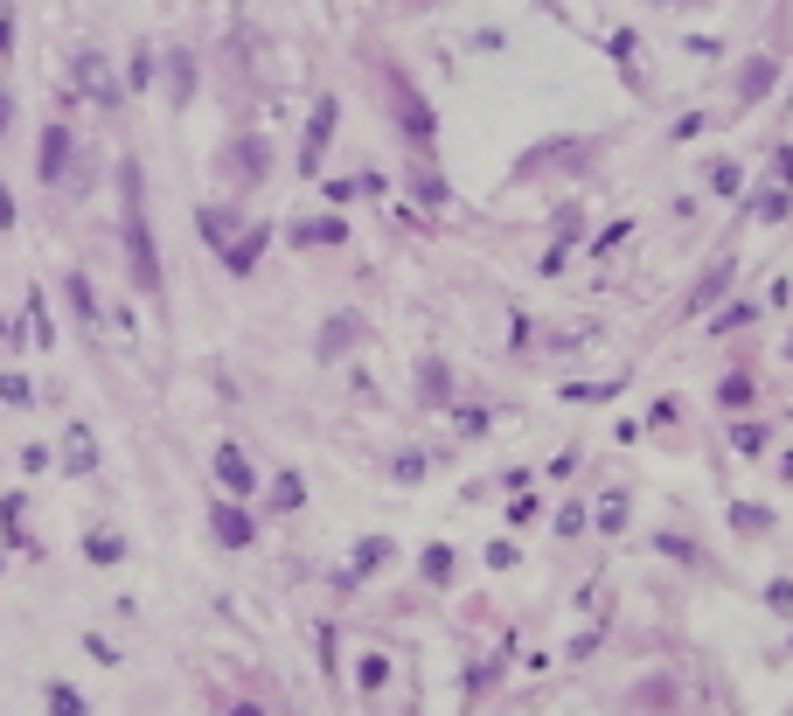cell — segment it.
Listing matches in <instances>:
<instances>
[{"label":"cell","mask_w":793,"mask_h":716,"mask_svg":"<svg viewBox=\"0 0 793 716\" xmlns=\"http://www.w3.org/2000/svg\"><path fill=\"white\" fill-rule=\"evenodd\" d=\"M265 244H272V230H251V237H244V244H237V251H223V265H230V272H251V265H258V251H265Z\"/></svg>","instance_id":"30bf717a"},{"label":"cell","mask_w":793,"mask_h":716,"mask_svg":"<svg viewBox=\"0 0 793 716\" xmlns=\"http://www.w3.org/2000/svg\"><path fill=\"white\" fill-rule=\"evenodd\" d=\"M0 230H14V195L0 188Z\"/></svg>","instance_id":"44dd1931"},{"label":"cell","mask_w":793,"mask_h":716,"mask_svg":"<svg viewBox=\"0 0 793 716\" xmlns=\"http://www.w3.org/2000/svg\"><path fill=\"white\" fill-rule=\"evenodd\" d=\"M7 42H14V21H0V56H7Z\"/></svg>","instance_id":"603a6c76"},{"label":"cell","mask_w":793,"mask_h":716,"mask_svg":"<svg viewBox=\"0 0 793 716\" xmlns=\"http://www.w3.org/2000/svg\"><path fill=\"white\" fill-rule=\"evenodd\" d=\"M70 306H77L84 327H98V299H91V279H84V272H70Z\"/></svg>","instance_id":"7c38bea8"},{"label":"cell","mask_w":793,"mask_h":716,"mask_svg":"<svg viewBox=\"0 0 793 716\" xmlns=\"http://www.w3.org/2000/svg\"><path fill=\"white\" fill-rule=\"evenodd\" d=\"M77 91H84L91 105H119V98H126V91H119V77H112V63H105L98 49H84V56H77Z\"/></svg>","instance_id":"7a4b0ae2"},{"label":"cell","mask_w":793,"mask_h":716,"mask_svg":"<svg viewBox=\"0 0 793 716\" xmlns=\"http://www.w3.org/2000/svg\"><path fill=\"white\" fill-rule=\"evenodd\" d=\"M787 209H793V195H787V188H766V195L752 202V216H766V223H780Z\"/></svg>","instance_id":"4fadbf2b"},{"label":"cell","mask_w":793,"mask_h":716,"mask_svg":"<svg viewBox=\"0 0 793 716\" xmlns=\"http://www.w3.org/2000/svg\"><path fill=\"white\" fill-rule=\"evenodd\" d=\"M49 716H84V696L56 682V689H49Z\"/></svg>","instance_id":"2e32d148"},{"label":"cell","mask_w":793,"mask_h":716,"mask_svg":"<svg viewBox=\"0 0 793 716\" xmlns=\"http://www.w3.org/2000/svg\"><path fill=\"white\" fill-rule=\"evenodd\" d=\"M209 529H216V543H223V550H244V543L258 536V529H251V515H244V508H230V501H216V508H209Z\"/></svg>","instance_id":"5b68a950"},{"label":"cell","mask_w":793,"mask_h":716,"mask_svg":"<svg viewBox=\"0 0 793 716\" xmlns=\"http://www.w3.org/2000/svg\"><path fill=\"white\" fill-rule=\"evenodd\" d=\"M334 119H341V105H334V98H320L314 119H307V146H300V167H307V174L320 167V153H327V140H334Z\"/></svg>","instance_id":"3957f363"},{"label":"cell","mask_w":793,"mask_h":716,"mask_svg":"<svg viewBox=\"0 0 793 716\" xmlns=\"http://www.w3.org/2000/svg\"><path fill=\"white\" fill-rule=\"evenodd\" d=\"M293 244H341V223H334V216H327V223H300Z\"/></svg>","instance_id":"5bb4252c"},{"label":"cell","mask_w":793,"mask_h":716,"mask_svg":"<svg viewBox=\"0 0 793 716\" xmlns=\"http://www.w3.org/2000/svg\"><path fill=\"white\" fill-rule=\"evenodd\" d=\"M425 577H432V584H446V577H453V550H446V543H439V550H425Z\"/></svg>","instance_id":"ac0fdd59"},{"label":"cell","mask_w":793,"mask_h":716,"mask_svg":"<svg viewBox=\"0 0 793 716\" xmlns=\"http://www.w3.org/2000/svg\"><path fill=\"white\" fill-rule=\"evenodd\" d=\"M7 119H14V98H7V91H0V133H7Z\"/></svg>","instance_id":"7402d4cb"},{"label":"cell","mask_w":793,"mask_h":716,"mask_svg":"<svg viewBox=\"0 0 793 716\" xmlns=\"http://www.w3.org/2000/svg\"><path fill=\"white\" fill-rule=\"evenodd\" d=\"M167 77H174V105H181V98L195 91V63H188V56H167Z\"/></svg>","instance_id":"9a60e30c"},{"label":"cell","mask_w":793,"mask_h":716,"mask_svg":"<svg viewBox=\"0 0 793 716\" xmlns=\"http://www.w3.org/2000/svg\"><path fill=\"white\" fill-rule=\"evenodd\" d=\"M390 98H397V119H404V133H411L418 146H432V112H425V98H418V91H411L404 77L390 84Z\"/></svg>","instance_id":"277c9868"},{"label":"cell","mask_w":793,"mask_h":716,"mask_svg":"<svg viewBox=\"0 0 793 716\" xmlns=\"http://www.w3.org/2000/svg\"><path fill=\"white\" fill-rule=\"evenodd\" d=\"M230 716H258V710H251V703H230Z\"/></svg>","instance_id":"cb8c5ba5"},{"label":"cell","mask_w":793,"mask_h":716,"mask_svg":"<svg viewBox=\"0 0 793 716\" xmlns=\"http://www.w3.org/2000/svg\"><path fill=\"white\" fill-rule=\"evenodd\" d=\"M216 480H223V487H230L237 501H244V494L258 487V473H251V459H244L237 445H216Z\"/></svg>","instance_id":"8992f818"},{"label":"cell","mask_w":793,"mask_h":716,"mask_svg":"<svg viewBox=\"0 0 793 716\" xmlns=\"http://www.w3.org/2000/svg\"><path fill=\"white\" fill-rule=\"evenodd\" d=\"M766 84H780V63L773 56H752L745 77H738V98H766Z\"/></svg>","instance_id":"9c48e42d"},{"label":"cell","mask_w":793,"mask_h":716,"mask_svg":"<svg viewBox=\"0 0 793 716\" xmlns=\"http://www.w3.org/2000/svg\"><path fill=\"white\" fill-rule=\"evenodd\" d=\"M355 682H362V689H383V682H390V661H383V654H369V661L355 668Z\"/></svg>","instance_id":"e0dca14e"},{"label":"cell","mask_w":793,"mask_h":716,"mask_svg":"<svg viewBox=\"0 0 793 716\" xmlns=\"http://www.w3.org/2000/svg\"><path fill=\"white\" fill-rule=\"evenodd\" d=\"M84 557H91V564H119V557H126V543H119L112 529H91V543H84Z\"/></svg>","instance_id":"8fae6325"},{"label":"cell","mask_w":793,"mask_h":716,"mask_svg":"<svg viewBox=\"0 0 793 716\" xmlns=\"http://www.w3.org/2000/svg\"><path fill=\"white\" fill-rule=\"evenodd\" d=\"M710 181H717V195H738V167H731V160H717Z\"/></svg>","instance_id":"d6986e66"},{"label":"cell","mask_w":793,"mask_h":716,"mask_svg":"<svg viewBox=\"0 0 793 716\" xmlns=\"http://www.w3.org/2000/svg\"><path fill=\"white\" fill-rule=\"evenodd\" d=\"M383 557H390V543H362V550H355V571H376Z\"/></svg>","instance_id":"ffe728a7"},{"label":"cell","mask_w":793,"mask_h":716,"mask_svg":"<svg viewBox=\"0 0 793 716\" xmlns=\"http://www.w3.org/2000/svg\"><path fill=\"white\" fill-rule=\"evenodd\" d=\"M119 188H126V202H119V216H126V258H133V286L160 299V258H154V230H147V181H140V160H126L119 167Z\"/></svg>","instance_id":"6da1fadb"},{"label":"cell","mask_w":793,"mask_h":716,"mask_svg":"<svg viewBox=\"0 0 793 716\" xmlns=\"http://www.w3.org/2000/svg\"><path fill=\"white\" fill-rule=\"evenodd\" d=\"M63 473H98V438H91V425L63 431Z\"/></svg>","instance_id":"52a82bcc"},{"label":"cell","mask_w":793,"mask_h":716,"mask_svg":"<svg viewBox=\"0 0 793 716\" xmlns=\"http://www.w3.org/2000/svg\"><path fill=\"white\" fill-rule=\"evenodd\" d=\"M35 167H42L49 188L63 181V167H70V126H42V160H35Z\"/></svg>","instance_id":"ba28073f"}]
</instances>
